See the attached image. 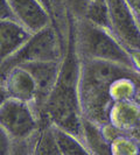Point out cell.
I'll list each match as a JSON object with an SVG mask.
<instances>
[{"instance_id": "cell-1", "label": "cell", "mask_w": 140, "mask_h": 155, "mask_svg": "<svg viewBox=\"0 0 140 155\" xmlns=\"http://www.w3.org/2000/svg\"><path fill=\"white\" fill-rule=\"evenodd\" d=\"M78 55L76 40L70 36L68 51L61 62L57 83L42 110H45L52 125L74 133L82 139L83 113L78 91L82 60Z\"/></svg>"}, {"instance_id": "cell-2", "label": "cell", "mask_w": 140, "mask_h": 155, "mask_svg": "<svg viewBox=\"0 0 140 155\" xmlns=\"http://www.w3.org/2000/svg\"><path fill=\"white\" fill-rule=\"evenodd\" d=\"M128 70L134 69L99 60L82 58L78 91L83 118L99 125L109 123V111L113 103L110 97V86Z\"/></svg>"}, {"instance_id": "cell-3", "label": "cell", "mask_w": 140, "mask_h": 155, "mask_svg": "<svg viewBox=\"0 0 140 155\" xmlns=\"http://www.w3.org/2000/svg\"><path fill=\"white\" fill-rule=\"evenodd\" d=\"M76 35L81 58L99 60L134 69L130 50L119 42L111 31L82 19L78 20Z\"/></svg>"}, {"instance_id": "cell-4", "label": "cell", "mask_w": 140, "mask_h": 155, "mask_svg": "<svg viewBox=\"0 0 140 155\" xmlns=\"http://www.w3.org/2000/svg\"><path fill=\"white\" fill-rule=\"evenodd\" d=\"M39 126L35 105L8 97L0 107V127L12 141H23L32 137Z\"/></svg>"}, {"instance_id": "cell-5", "label": "cell", "mask_w": 140, "mask_h": 155, "mask_svg": "<svg viewBox=\"0 0 140 155\" xmlns=\"http://www.w3.org/2000/svg\"><path fill=\"white\" fill-rule=\"evenodd\" d=\"M41 61H60V48L57 35L52 26L36 33H33L31 39L23 47L7 61L0 64L4 71L21 65L23 63Z\"/></svg>"}, {"instance_id": "cell-6", "label": "cell", "mask_w": 140, "mask_h": 155, "mask_svg": "<svg viewBox=\"0 0 140 155\" xmlns=\"http://www.w3.org/2000/svg\"><path fill=\"white\" fill-rule=\"evenodd\" d=\"M110 18V29L130 51L140 49V21L126 0H105Z\"/></svg>"}, {"instance_id": "cell-7", "label": "cell", "mask_w": 140, "mask_h": 155, "mask_svg": "<svg viewBox=\"0 0 140 155\" xmlns=\"http://www.w3.org/2000/svg\"><path fill=\"white\" fill-rule=\"evenodd\" d=\"M18 22L31 33H36L52 26V12L41 0H8Z\"/></svg>"}, {"instance_id": "cell-8", "label": "cell", "mask_w": 140, "mask_h": 155, "mask_svg": "<svg viewBox=\"0 0 140 155\" xmlns=\"http://www.w3.org/2000/svg\"><path fill=\"white\" fill-rule=\"evenodd\" d=\"M32 75L35 82L36 96H35V106L43 107L45 103L49 98L52 91L54 90L60 76V61H41V62H29L21 64Z\"/></svg>"}, {"instance_id": "cell-9", "label": "cell", "mask_w": 140, "mask_h": 155, "mask_svg": "<svg viewBox=\"0 0 140 155\" xmlns=\"http://www.w3.org/2000/svg\"><path fill=\"white\" fill-rule=\"evenodd\" d=\"M32 35L15 19L0 20V64L16 54Z\"/></svg>"}, {"instance_id": "cell-10", "label": "cell", "mask_w": 140, "mask_h": 155, "mask_svg": "<svg viewBox=\"0 0 140 155\" xmlns=\"http://www.w3.org/2000/svg\"><path fill=\"white\" fill-rule=\"evenodd\" d=\"M4 86L8 93V97L20 101H35L36 87L32 75L21 65H15L6 71Z\"/></svg>"}, {"instance_id": "cell-11", "label": "cell", "mask_w": 140, "mask_h": 155, "mask_svg": "<svg viewBox=\"0 0 140 155\" xmlns=\"http://www.w3.org/2000/svg\"><path fill=\"white\" fill-rule=\"evenodd\" d=\"M140 119V103L113 101L109 111V124L118 132L130 134Z\"/></svg>"}, {"instance_id": "cell-12", "label": "cell", "mask_w": 140, "mask_h": 155, "mask_svg": "<svg viewBox=\"0 0 140 155\" xmlns=\"http://www.w3.org/2000/svg\"><path fill=\"white\" fill-rule=\"evenodd\" d=\"M82 140L90 154H111V145L99 124L83 118Z\"/></svg>"}, {"instance_id": "cell-13", "label": "cell", "mask_w": 140, "mask_h": 155, "mask_svg": "<svg viewBox=\"0 0 140 155\" xmlns=\"http://www.w3.org/2000/svg\"><path fill=\"white\" fill-rule=\"evenodd\" d=\"M55 141L60 154L62 155H86L90 154L83 140L76 134L68 132L61 127L52 125Z\"/></svg>"}, {"instance_id": "cell-14", "label": "cell", "mask_w": 140, "mask_h": 155, "mask_svg": "<svg viewBox=\"0 0 140 155\" xmlns=\"http://www.w3.org/2000/svg\"><path fill=\"white\" fill-rule=\"evenodd\" d=\"M84 20L89 21L95 26H98L105 29H110L109 9L105 0H91L86 8Z\"/></svg>"}, {"instance_id": "cell-15", "label": "cell", "mask_w": 140, "mask_h": 155, "mask_svg": "<svg viewBox=\"0 0 140 155\" xmlns=\"http://www.w3.org/2000/svg\"><path fill=\"white\" fill-rule=\"evenodd\" d=\"M111 154L118 155H135L140 154V143L132 137L119 133L110 142Z\"/></svg>"}, {"instance_id": "cell-16", "label": "cell", "mask_w": 140, "mask_h": 155, "mask_svg": "<svg viewBox=\"0 0 140 155\" xmlns=\"http://www.w3.org/2000/svg\"><path fill=\"white\" fill-rule=\"evenodd\" d=\"M12 148V139L8 134L0 127V155H6L11 153Z\"/></svg>"}, {"instance_id": "cell-17", "label": "cell", "mask_w": 140, "mask_h": 155, "mask_svg": "<svg viewBox=\"0 0 140 155\" xmlns=\"http://www.w3.org/2000/svg\"><path fill=\"white\" fill-rule=\"evenodd\" d=\"M5 19H14L13 12L8 0H0V20Z\"/></svg>"}, {"instance_id": "cell-18", "label": "cell", "mask_w": 140, "mask_h": 155, "mask_svg": "<svg viewBox=\"0 0 140 155\" xmlns=\"http://www.w3.org/2000/svg\"><path fill=\"white\" fill-rule=\"evenodd\" d=\"M130 53H131V57H132V62H133L134 70L140 74V49L132 50V51H130Z\"/></svg>"}, {"instance_id": "cell-19", "label": "cell", "mask_w": 140, "mask_h": 155, "mask_svg": "<svg viewBox=\"0 0 140 155\" xmlns=\"http://www.w3.org/2000/svg\"><path fill=\"white\" fill-rule=\"evenodd\" d=\"M126 2L128 4V6L132 8L134 14L137 15L138 20L140 21V0H126Z\"/></svg>"}, {"instance_id": "cell-20", "label": "cell", "mask_w": 140, "mask_h": 155, "mask_svg": "<svg viewBox=\"0 0 140 155\" xmlns=\"http://www.w3.org/2000/svg\"><path fill=\"white\" fill-rule=\"evenodd\" d=\"M7 98H8V93L6 91L4 84H2V85H0V107H1V105L4 104V101H6Z\"/></svg>"}, {"instance_id": "cell-21", "label": "cell", "mask_w": 140, "mask_h": 155, "mask_svg": "<svg viewBox=\"0 0 140 155\" xmlns=\"http://www.w3.org/2000/svg\"><path fill=\"white\" fill-rule=\"evenodd\" d=\"M43 4H45V6H46L50 12H52V9H53V0H41Z\"/></svg>"}, {"instance_id": "cell-22", "label": "cell", "mask_w": 140, "mask_h": 155, "mask_svg": "<svg viewBox=\"0 0 140 155\" xmlns=\"http://www.w3.org/2000/svg\"><path fill=\"white\" fill-rule=\"evenodd\" d=\"M138 103H140V101H138Z\"/></svg>"}]
</instances>
